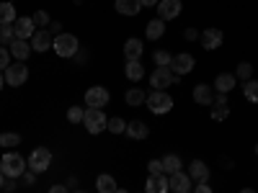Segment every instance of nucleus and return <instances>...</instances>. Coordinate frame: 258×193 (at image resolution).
Wrapping results in <instances>:
<instances>
[{
    "label": "nucleus",
    "instance_id": "nucleus-46",
    "mask_svg": "<svg viewBox=\"0 0 258 193\" xmlns=\"http://www.w3.org/2000/svg\"><path fill=\"white\" fill-rule=\"evenodd\" d=\"M49 193H68V185L57 183V185H52V188H49Z\"/></svg>",
    "mask_w": 258,
    "mask_h": 193
},
{
    "label": "nucleus",
    "instance_id": "nucleus-13",
    "mask_svg": "<svg viewBox=\"0 0 258 193\" xmlns=\"http://www.w3.org/2000/svg\"><path fill=\"white\" fill-rule=\"evenodd\" d=\"M8 52H11V57L13 59H18V62H26L29 57H31V41H26V39H13L11 44H8Z\"/></svg>",
    "mask_w": 258,
    "mask_h": 193
},
{
    "label": "nucleus",
    "instance_id": "nucleus-23",
    "mask_svg": "<svg viewBox=\"0 0 258 193\" xmlns=\"http://www.w3.org/2000/svg\"><path fill=\"white\" fill-rule=\"evenodd\" d=\"M145 34H147V39H150V41L160 39V36L165 34V21H160V18H153V21H150V24H147Z\"/></svg>",
    "mask_w": 258,
    "mask_h": 193
},
{
    "label": "nucleus",
    "instance_id": "nucleus-52",
    "mask_svg": "<svg viewBox=\"0 0 258 193\" xmlns=\"http://www.w3.org/2000/svg\"><path fill=\"white\" fill-rule=\"evenodd\" d=\"M240 193H255V190H253V188H243Z\"/></svg>",
    "mask_w": 258,
    "mask_h": 193
},
{
    "label": "nucleus",
    "instance_id": "nucleus-53",
    "mask_svg": "<svg viewBox=\"0 0 258 193\" xmlns=\"http://www.w3.org/2000/svg\"><path fill=\"white\" fill-rule=\"evenodd\" d=\"M114 193H129V190H124V188H116V190H114Z\"/></svg>",
    "mask_w": 258,
    "mask_h": 193
},
{
    "label": "nucleus",
    "instance_id": "nucleus-29",
    "mask_svg": "<svg viewBox=\"0 0 258 193\" xmlns=\"http://www.w3.org/2000/svg\"><path fill=\"white\" fill-rule=\"evenodd\" d=\"M145 98H147V93H145V90H140V88L126 90V103H129V106H142V103H145Z\"/></svg>",
    "mask_w": 258,
    "mask_h": 193
},
{
    "label": "nucleus",
    "instance_id": "nucleus-15",
    "mask_svg": "<svg viewBox=\"0 0 258 193\" xmlns=\"http://www.w3.org/2000/svg\"><path fill=\"white\" fill-rule=\"evenodd\" d=\"M168 185H170L173 193H183V190H191V178H188V173L178 170V173L168 175Z\"/></svg>",
    "mask_w": 258,
    "mask_h": 193
},
{
    "label": "nucleus",
    "instance_id": "nucleus-3",
    "mask_svg": "<svg viewBox=\"0 0 258 193\" xmlns=\"http://www.w3.org/2000/svg\"><path fill=\"white\" fill-rule=\"evenodd\" d=\"M145 106H147L153 114L163 116V114H168L170 109H173V98H170L165 90H150L147 98H145Z\"/></svg>",
    "mask_w": 258,
    "mask_h": 193
},
{
    "label": "nucleus",
    "instance_id": "nucleus-44",
    "mask_svg": "<svg viewBox=\"0 0 258 193\" xmlns=\"http://www.w3.org/2000/svg\"><path fill=\"white\" fill-rule=\"evenodd\" d=\"M194 193H212V188H209V183H197Z\"/></svg>",
    "mask_w": 258,
    "mask_h": 193
},
{
    "label": "nucleus",
    "instance_id": "nucleus-6",
    "mask_svg": "<svg viewBox=\"0 0 258 193\" xmlns=\"http://www.w3.org/2000/svg\"><path fill=\"white\" fill-rule=\"evenodd\" d=\"M181 77L173 75V70L170 67H155L153 75H150V85H153V90H165L170 82H178Z\"/></svg>",
    "mask_w": 258,
    "mask_h": 193
},
{
    "label": "nucleus",
    "instance_id": "nucleus-8",
    "mask_svg": "<svg viewBox=\"0 0 258 193\" xmlns=\"http://www.w3.org/2000/svg\"><path fill=\"white\" fill-rule=\"evenodd\" d=\"M109 101H111V95L103 85H93V88L85 90V103H88V109H103Z\"/></svg>",
    "mask_w": 258,
    "mask_h": 193
},
{
    "label": "nucleus",
    "instance_id": "nucleus-39",
    "mask_svg": "<svg viewBox=\"0 0 258 193\" xmlns=\"http://www.w3.org/2000/svg\"><path fill=\"white\" fill-rule=\"evenodd\" d=\"M147 170H150V175H160L163 173V160H150Z\"/></svg>",
    "mask_w": 258,
    "mask_h": 193
},
{
    "label": "nucleus",
    "instance_id": "nucleus-25",
    "mask_svg": "<svg viewBox=\"0 0 258 193\" xmlns=\"http://www.w3.org/2000/svg\"><path fill=\"white\" fill-rule=\"evenodd\" d=\"M124 75L129 80H142L145 77V67H142V62L140 59H132V62H126V67H124Z\"/></svg>",
    "mask_w": 258,
    "mask_h": 193
},
{
    "label": "nucleus",
    "instance_id": "nucleus-33",
    "mask_svg": "<svg viewBox=\"0 0 258 193\" xmlns=\"http://www.w3.org/2000/svg\"><path fill=\"white\" fill-rule=\"evenodd\" d=\"M13 39H16L13 24H6V26H0V47H6V44H11Z\"/></svg>",
    "mask_w": 258,
    "mask_h": 193
},
{
    "label": "nucleus",
    "instance_id": "nucleus-36",
    "mask_svg": "<svg viewBox=\"0 0 258 193\" xmlns=\"http://www.w3.org/2000/svg\"><path fill=\"white\" fill-rule=\"evenodd\" d=\"M83 116H85V109H80V106H73V109H68V121H70V124H83Z\"/></svg>",
    "mask_w": 258,
    "mask_h": 193
},
{
    "label": "nucleus",
    "instance_id": "nucleus-34",
    "mask_svg": "<svg viewBox=\"0 0 258 193\" xmlns=\"http://www.w3.org/2000/svg\"><path fill=\"white\" fill-rule=\"evenodd\" d=\"M106 129H109L111 134H124L126 132V121L119 119V116H114V119H109V126H106Z\"/></svg>",
    "mask_w": 258,
    "mask_h": 193
},
{
    "label": "nucleus",
    "instance_id": "nucleus-10",
    "mask_svg": "<svg viewBox=\"0 0 258 193\" xmlns=\"http://www.w3.org/2000/svg\"><path fill=\"white\" fill-rule=\"evenodd\" d=\"M181 8H183L181 0H160L158 3V18L160 21H173V18L181 16Z\"/></svg>",
    "mask_w": 258,
    "mask_h": 193
},
{
    "label": "nucleus",
    "instance_id": "nucleus-20",
    "mask_svg": "<svg viewBox=\"0 0 258 193\" xmlns=\"http://www.w3.org/2000/svg\"><path fill=\"white\" fill-rule=\"evenodd\" d=\"M235 82H238V77L230 75V72H222L214 77V93H230L235 88Z\"/></svg>",
    "mask_w": 258,
    "mask_h": 193
},
{
    "label": "nucleus",
    "instance_id": "nucleus-51",
    "mask_svg": "<svg viewBox=\"0 0 258 193\" xmlns=\"http://www.w3.org/2000/svg\"><path fill=\"white\" fill-rule=\"evenodd\" d=\"M3 82H6V77H3V72H0V90H3Z\"/></svg>",
    "mask_w": 258,
    "mask_h": 193
},
{
    "label": "nucleus",
    "instance_id": "nucleus-5",
    "mask_svg": "<svg viewBox=\"0 0 258 193\" xmlns=\"http://www.w3.org/2000/svg\"><path fill=\"white\" fill-rule=\"evenodd\" d=\"M49 165H52V152L47 147H36L29 155V167L34 170V173H47Z\"/></svg>",
    "mask_w": 258,
    "mask_h": 193
},
{
    "label": "nucleus",
    "instance_id": "nucleus-32",
    "mask_svg": "<svg viewBox=\"0 0 258 193\" xmlns=\"http://www.w3.org/2000/svg\"><path fill=\"white\" fill-rule=\"evenodd\" d=\"M235 77H240V80H253V64L250 62H240L238 64V70H235Z\"/></svg>",
    "mask_w": 258,
    "mask_h": 193
},
{
    "label": "nucleus",
    "instance_id": "nucleus-27",
    "mask_svg": "<svg viewBox=\"0 0 258 193\" xmlns=\"http://www.w3.org/2000/svg\"><path fill=\"white\" fill-rule=\"evenodd\" d=\"M18 16H16V6L13 3H0V26H6V24H13Z\"/></svg>",
    "mask_w": 258,
    "mask_h": 193
},
{
    "label": "nucleus",
    "instance_id": "nucleus-21",
    "mask_svg": "<svg viewBox=\"0 0 258 193\" xmlns=\"http://www.w3.org/2000/svg\"><path fill=\"white\" fill-rule=\"evenodd\" d=\"M194 101H197L199 106H212L214 103V90L209 88V85H197V88H194Z\"/></svg>",
    "mask_w": 258,
    "mask_h": 193
},
{
    "label": "nucleus",
    "instance_id": "nucleus-28",
    "mask_svg": "<svg viewBox=\"0 0 258 193\" xmlns=\"http://www.w3.org/2000/svg\"><path fill=\"white\" fill-rule=\"evenodd\" d=\"M18 144H21V134H16V132H3L0 134V147L3 149H13Z\"/></svg>",
    "mask_w": 258,
    "mask_h": 193
},
{
    "label": "nucleus",
    "instance_id": "nucleus-4",
    "mask_svg": "<svg viewBox=\"0 0 258 193\" xmlns=\"http://www.w3.org/2000/svg\"><path fill=\"white\" fill-rule=\"evenodd\" d=\"M83 124L88 129V134H101L106 126H109V116H106L101 109H88L83 116Z\"/></svg>",
    "mask_w": 258,
    "mask_h": 193
},
{
    "label": "nucleus",
    "instance_id": "nucleus-16",
    "mask_svg": "<svg viewBox=\"0 0 258 193\" xmlns=\"http://www.w3.org/2000/svg\"><path fill=\"white\" fill-rule=\"evenodd\" d=\"M170 185H168V175L160 173V175H150L147 183H145V193H168Z\"/></svg>",
    "mask_w": 258,
    "mask_h": 193
},
{
    "label": "nucleus",
    "instance_id": "nucleus-31",
    "mask_svg": "<svg viewBox=\"0 0 258 193\" xmlns=\"http://www.w3.org/2000/svg\"><path fill=\"white\" fill-rule=\"evenodd\" d=\"M31 18H34V26L36 29H49V24H52V18H49L47 11H36Z\"/></svg>",
    "mask_w": 258,
    "mask_h": 193
},
{
    "label": "nucleus",
    "instance_id": "nucleus-17",
    "mask_svg": "<svg viewBox=\"0 0 258 193\" xmlns=\"http://www.w3.org/2000/svg\"><path fill=\"white\" fill-rule=\"evenodd\" d=\"M188 178L191 180H197V183H207L209 180V167L204 160H191L188 165Z\"/></svg>",
    "mask_w": 258,
    "mask_h": 193
},
{
    "label": "nucleus",
    "instance_id": "nucleus-24",
    "mask_svg": "<svg viewBox=\"0 0 258 193\" xmlns=\"http://www.w3.org/2000/svg\"><path fill=\"white\" fill-rule=\"evenodd\" d=\"M178 170H183V162H181L178 155H165L163 157V173L165 175H173V173H178Z\"/></svg>",
    "mask_w": 258,
    "mask_h": 193
},
{
    "label": "nucleus",
    "instance_id": "nucleus-43",
    "mask_svg": "<svg viewBox=\"0 0 258 193\" xmlns=\"http://www.w3.org/2000/svg\"><path fill=\"white\" fill-rule=\"evenodd\" d=\"M52 36H57V34H62V24H57V21H52V24H49V29H47Z\"/></svg>",
    "mask_w": 258,
    "mask_h": 193
},
{
    "label": "nucleus",
    "instance_id": "nucleus-55",
    "mask_svg": "<svg viewBox=\"0 0 258 193\" xmlns=\"http://www.w3.org/2000/svg\"><path fill=\"white\" fill-rule=\"evenodd\" d=\"M255 155H258V144H255Z\"/></svg>",
    "mask_w": 258,
    "mask_h": 193
},
{
    "label": "nucleus",
    "instance_id": "nucleus-30",
    "mask_svg": "<svg viewBox=\"0 0 258 193\" xmlns=\"http://www.w3.org/2000/svg\"><path fill=\"white\" fill-rule=\"evenodd\" d=\"M243 95L250 101V103H258V80H248L243 85Z\"/></svg>",
    "mask_w": 258,
    "mask_h": 193
},
{
    "label": "nucleus",
    "instance_id": "nucleus-7",
    "mask_svg": "<svg viewBox=\"0 0 258 193\" xmlns=\"http://www.w3.org/2000/svg\"><path fill=\"white\" fill-rule=\"evenodd\" d=\"M3 77H6V82L11 85V88H18V85H24V82L29 80V67H26V62H16V64H11V67L3 72Z\"/></svg>",
    "mask_w": 258,
    "mask_h": 193
},
{
    "label": "nucleus",
    "instance_id": "nucleus-54",
    "mask_svg": "<svg viewBox=\"0 0 258 193\" xmlns=\"http://www.w3.org/2000/svg\"><path fill=\"white\" fill-rule=\"evenodd\" d=\"M73 193H88V190H73Z\"/></svg>",
    "mask_w": 258,
    "mask_h": 193
},
{
    "label": "nucleus",
    "instance_id": "nucleus-37",
    "mask_svg": "<svg viewBox=\"0 0 258 193\" xmlns=\"http://www.w3.org/2000/svg\"><path fill=\"white\" fill-rule=\"evenodd\" d=\"M230 116L227 106H212V121H225Z\"/></svg>",
    "mask_w": 258,
    "mask_h": 193
},
{
    "label": "nucleus",
    "instance_id": "nucleus-56",
    "mask_svg": "<svg viewBox=\"0 0 258 193\" xmlns=\"http://www.w3.org/2000/svg\"><path fill=\"white\" fill-rule=\"evenodd\" d=\"M183 193H191V190H183Z\"/></svg>",
    "mask_w": 258,
    "mask_h": 193
},
{
    "label": "nucleus",
    "instance_id": "nucleus-45",
    "mask_svg": "<svg viewBox=\"0 0 258 193\" xmlns=\"http://www.w3.org/2000/svg\"><path fill=\"white\" fill-rule=\"evenodd\" d=\"M21 178H24V183H26V185H34V183H36V178H34V170H31V173H24Z\"/></svg>",
    "mask_w": 258,
    "mask_h": 193
},
{
    "label": "nucleus",
    "instance_id": "nucleus-1",
    "mask_svg": "<svg viewBox=\"0 0 258 193\" xmlns=\"http://www.w3.org/2000/svg\"><path fill=\"white\" fill-rule=\"evenodd\" d=\"M26 165H29V160L24 155L6 152L3 157H0V173H3L6 178H21L26 173Z\"/></svg>",
    "mask_w": 258,
    "mask_h": 193
},
{
    "label": "nucleus",
    "instance_id": "nucleus-9",
    "mask_svg": "<svg viewBox=\"0 0 258 193\" xmlns=\"http://www.w3.org/2000/svg\"><path fill=\"white\" fill-rule=\"evenodd\" d=\"M13 31H16V39H26V41H31V36L36 34L34 18H29V16H18V18L13 21Z\"/></svg>",
    "mask_w": 258,
    "mask_h": 193
},
{
    "label": "nucleus",
    "instance_id": "nucleus-26",
    "mask_svg": "<svg viewBox=\"0 0 258 193\" xmlns=\"http://www.w3.org/2000/svg\"><path fill=\"white\" fill-rule=\"evenodd\" d=\"M96 188H98V193H114L116 190V180L109 173H101L96 178Z\"/></svg>",
    "mask_w": 258,
    "mask_h": 193
},
{
    "label": "nucleus",
    "instance_id": "nucleus-47",
    "mask_svg": "<svg viewBox=\"0 0 258 193\" xmlns=\"http://www.w3.org/2000/svg\"><path fill=\"white\" fill-rule=\"evenodd\" d=\"M158 3H160V0H140L142 8H153V6H158Z\"/></svg>",
    "mask_w": 258,
    "mask_h": 193
},
{
    "label": "nucleus",
    "instance_id": "nucleus-19",
    "mask_svg": "<svg viewBox=\"0 0 258 193\" xmlns=\"http://www.w3.org/2000/svg\"><path fill=\"white\" fill-rule=\"evenodd\" d=\"M142 49H145L142 39H126V41H124V57H126V62L140 59V57H142Z\"/></svg>",
    "mask_w": 258,
    "mask_h": 193
},
{
    "label": "nucleus",
    "instance_id": "nucleus-40",
    "mask_svg": "<svg viewBox=\"0 0 258 193\" xmlns=\"http://www.w3.org/2000/svg\"><path fill=\"white\" fill-rule=\"evenodd\" d=\"M212 106H227V93H214V103Z\"/></svg>",
    "mask_w": 258,
    "mask_h": 193
},
{
    "label": "nucleus",
    "instance_id": "nucleus-11",
    "mask_svg": "<svg viewBox=\"0 0 258 193\" xmlns=\"http://www.w3.org/2000/svg\"><path fill=\"white\" fill-rule=\"evenodd\" d=\"M194 67H197V59H194V54H176L173 62H170V70H173V75H188Z\"/></svg>",
    "mask_w": 258,
    "mask_h": 193
},
{
    "label": "nucleus",
    "instance_id": "nucleus-22",
    "mask_svg": "<svg viewBox=\"0 0 258 193\" xmlns=\"http://www.w3.org/2000/svg\"><path fill=\"white\" fill-rule=\"evenodd\" d=\"M142 11L140 0H116V13L121 16H137Z\"/></svg>",
    "mask_w": 258,
    "mask_h": 193
},
{
    "label": "nucleus",
    "instance_id": "nucleus-48",
    "mask_svg": "<svg viewBox=\"0 0 258 193\" xmlns=\"http://www.w3.org/2000/svg\"><path fill=\"white\" fill-rule=\"evenodd\" d=\"M3 188H6V193H13V190H16V183H13V180H6Z\"/></svg>",
    "mask_w": 258,
    "mask_h": 193
},
{
    "label": "nucleus",
    "instance_id": "nucleus-14",
    "mask_svg": "<svg viewBox=\"0 0 258 193\" xmlns=\"http://www.w3.org/2000/svg\"><path fill=\"white\" fill-rule=\"evenodd\" d=\"M52 44H54V39H52V34L47 29H39L31 36V49L34 52H47V49H52Z\"/></svg>",
    "mask_w": 258,
    "mask_h": 193
},
{
    "label": "nucleus",
    "instance_id": "nucleus-50",
    "mask_svg": "<svg viewBox=\"0 0 258 193\" xmlns=\"http://www.w3.org/2000/svg\"><path fill=\"white\" fill-rule=\"evenodd\" d=\"M3 183H6V175H3V173H0V190H3Z\"/></svg>",
    "mask_w": 258,
    "mask_h": 193
},
{
    "label": "nucleus",
    "instance_id": "nucleus-35",
    "mask_svg": "<svg viewBox=\"0 0 258 193\" xmlns=\"http://www.w3.org/2000/svg\"><path fill=\"white\" fill-rule=\"evenodd\" d=\"M153 59H155V64H158V67H170V62H173L170 52H165V49H158V52L153 54Z\"/></svg>",
    "mask_w": 258,
    "mask_h": 193
},
{
    "label": "nucleus",
    "instance_id": "nucleus-18",
    "mask_svg": "<svg viewBox=\"0 0 258 193\" xmlns=\"http://www.w3.org/2000/svg\"><path fill=\"white\" fill-rule=\"evenodd\" d=\"M129 139H147V134H150V129H147V124L145 121H140V119H135V121H129L126 124V132H124Z\"/></svg>",
    "mask_w": 258,
    "mask_h": 193
},
{
    "label": "nucleus",
    "instance_id": "nucleus-12",
    "mask_svg": "<svg viewBox=\"0 0 258 193\" xmlns=\"http://www.w3.org/2000/svg\"><path fill=\"white\" fill-rule=\"evenodd\" d=\"M199 41H202V47H204L207 52H212V49H220V47H222L225 34H222L220 29H207V31L199 34Z\"/></svg>",
    "mask_w": 258,
    "mask_h": 193
},
{
    "label": "nucleus",
    "instance_id": "nucleus-49",
    "mask_svg": "<svg viewBox=\"0 0 258 193\" xmlns=\"http://www.w3.org/2000/svg\"><path fill=\"white\" fill-rule=\"evenodd\" d=\"M75 185H78V178H75V175H73V178H68V188H75Z\"/></svg>",
    "mask_w": 258,
    "mask_h": 193
},
{
    "label": "nucleus",
    "instance_id": "nucleus-41",
    "mask_svg": "<svg viewBox=\"0 0 258 193\" xmlns=\"http://www.w3.org/2000/svg\"><path fill=\"white\" fill-rule=\"evenodd\" d=\"M75 62H78V64H85V62H88V52L78 49V52H75Z\"/></svg>",
    "mask_w": 258,
    "mask_h": 193
},
{
    "label": "nucleus",
    "instance_id": "nucleus-42",
    "mask_svg": "<svg viewBox=\"0 0 258 193\" xmlns=\"http://www.w3.org/2000/svg\"><path fill=\"white\" fill-rule=\"evenodd\" d=\"M183 39H188V41H197V39H199V31H197V29H186V31H183Z\"/></svg>",
    "mask_w": 258,
    "mask_h": 193
},
{
    "label": "nucleus",
    "instance_id": "nucleus-38",
    "mask_svg": "<svg viewBox=\"0 0 258 193\" xmlns=\"http://www.w3.org/2000/svg\"><path fill=\"white\" fill-rule=\"evenodd\" d=\"M11 67V52L6 47H0V72H6Z\"/></svg>",
    "mask_w": 258,
    "mask_h": 193
},
{
    "label": "nucleus",
    "instance_id": "nucleus-2",
    "mask_svg": "<svg viewBox=\"0 0 258 193\" xmlns=\"http://www.w3.org/2000/svg\"><path fill=\"white\" fill-rule=\"evenodd\" d=\"M52 49H54V54H57V57H62V59H70V57H75V52L80 49V44H78V36H75V34H68V31L57 34V36H54V44H52Z\"/></svg>",
    "mask_w": 258,
    "mask_h": 193
}]
</instances>
